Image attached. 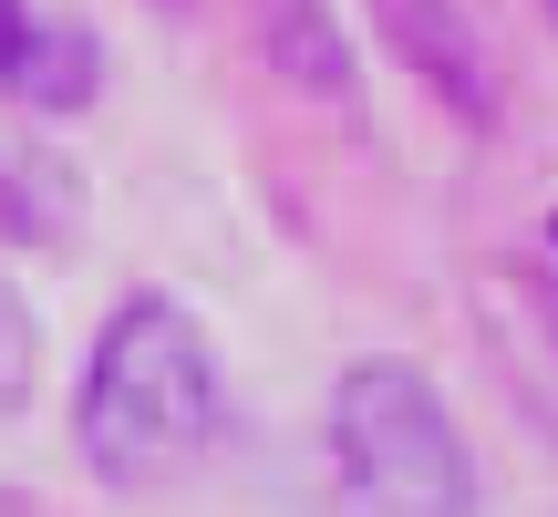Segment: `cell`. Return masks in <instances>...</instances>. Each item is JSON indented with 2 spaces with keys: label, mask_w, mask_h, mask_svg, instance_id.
Listing matches in <instances>:
<instances>
[{
  "label": "cell",
  "mask_w": 558,
  "mask_h": 517,
  "mask_svg": "<svg viewBox=\"0 0 558 517\" xmlns=\"http://www.w3.org/2000/svg\"><path fill=\"white\" fill-rule=\"evenodd\" d=\"M362 11H373V32L393 41V62H414V83H435L465 124H497L507 83H497V52H486V32H476L465 0H362Z\"/></svg>",
  "instance_id": "3957f363"
},
{
  "label": "cell",
  "mask_w": 558,
  "mask_h": 517,
  "mask_svg": "<svg viewBox=\"0 0 558 517\" xmlns=\"http://www.w3.org/2000/svg\"><path fill=\"white\" fill-rule=\"evenodd\" d=\"M104 94V41L83 21H52V11H21L0 32V104L11 115H83Z\"/></svg>",
  "instance_id": "5b68a950"
},
{
  "label": "cell",
  "mask_w": 558,
  "mask_h": 517,
  "mask_svg": "<svg viewBox=\"0 0 558 517\" xmlns=\"http://www.w3.org/2000/svg\"><path fill=\"white\" fill-rule=\"evenodd\" d=\"M0 239L21 249H83V177L32 115L0 104Z\"/></svg>",
  "instance_id": "277c9868"
},
{
  "label": "cell",
  "mask_w": 558,
  "mask_h": 517,
  "mask_svg": "<svg viewBox=\"0 0 558 517\" xmlns=\"http://www.w3.org/2000/svg\"><path fill=\"white\" fill-rule=\"evenodd\" d=\"M538 258H548V311H558V218H548V239H538Z\"/></svg>",
  "instance_id": "ba28073f"
},
{
  "label": "cell",
  "mask_w": 558,
  "mask_h": 517,
  "mask_svg": "<svg viewBox=\"0 0 558 517\" xmlns=\"http://www.w3.org/2000/svg\"><path fill=\"white\" fill-rule=\"evenodd\" d=\"M32 383H41V321H32V300H21V279L0 269V414H21Z\"/></svg>",
  "instance_id": "52a82bcc"
},
{
  "label": "cell",
  "mask_w": 558,
  "mask_h": 517,
  "mask_svg": "<svg viewBox=\"0 0 558 517\" xmlns=\"http://www.w3.org/2000/svg\"><path fill=\"white\" fill-rule=\"evenodd\" d=\"M259 41H269L279 83H300L320 104H352V41H341L331 0H259Z\"/></svg>",
  "instance_id": "8992f818"
},
{
  "label": "cell",
  "mask_w": 558,
  "mask_h": 517,
  "mask_svg": "<svg viewBox=\"0 0 558 517\" xmlns=\"http://www.w3.org/2000/svg\"><path fill=\"white\" fill-rule=\"evenodd\" d=\"M331 456L352 507L373 517H476L486 507V466L465 445L456 404L435 394V373L403 352H362L331 383Z\"/></svg>",
  "instance_id": "7a4b0ae2"
},
{
  "label": "cell",
  "mask_w": 558,
  "mask_h": 517,
  "mask_svg": "<svg viewBox=\"0 0 558 517\" xmlns=\"http://www.w3.org/2000/svg\"><path fill=\"white\" fill-rule=\"evenodd\" d=\"M228 414L218 383V341L177 290H124L114 321L83 352V394H73V445L104 486H145L166 466H186Z\"/></svg>",
  "instance_id": "6da1fadb"
}]
</instances>
